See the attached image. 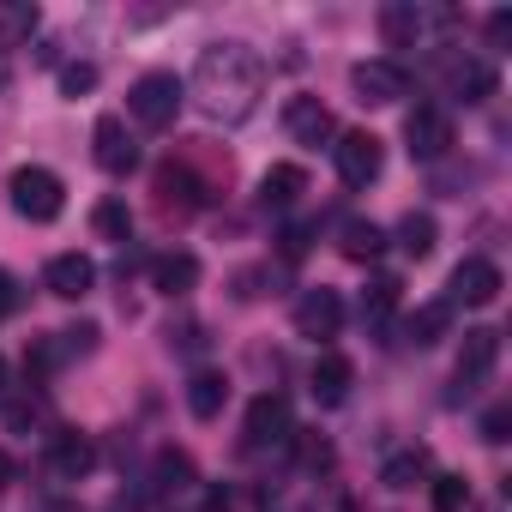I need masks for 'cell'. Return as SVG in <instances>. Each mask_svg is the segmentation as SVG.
<instances>
[{"label":"cell","mask_w":512,"mask_h":512,"mask_svg":"<svg viewBox=\"0 0 512 512\" xmlns=\"http://www.w3.org/2000/svg\"><path fill=\"white\" fill-rule=\"evenodd\" d=\"M193 91H199L205 115L241 121V115H253V103L266 91V61L247 43H211L199 55V67H193Z\"/></svg>","instance_id":"1"},{"label":"cell","mask_w":512,"mask_h":512,"mask_svg":"<svg viewBox=\"0 0 512 512\" xmlns=\"http://www.w3.org/2000/svg\"><path fill=\"white\" fill-rule=\"evenodd\" d=\"M7 193H13V211L31 217V223H55V217L67 211V187H61V175L43 169V163L13 169V175H7Z\"/></svg>","instance_id":"2"},{"label":"cell","mask_w":512,"mask_h":512,"mask_svg":"<svg viewBox=\"0 0 512 512\" xmlns=\"http://www.w3.org/2000/svg\"><path fill=\"white\" fill-rule=\"evenodd\" d=\"M181 97H187V85H181L175 73H145V79L127 91V115H133L139 127H151V133H163V127H175Z\"/></svg>","instance_id":"3"},{"label":"cell","mask_w":512,"mask_h":512,"mask_svg":"<svg viewBox=\"0 0 512 512\" xmlns=\"http://www.w3.org/2000/svg\"><path fill=\"white\" fill-rule=\"evenodd\" d=\"M404 139H410V157H416V163H440V157L452 151V115L434 109V103H422V109H410Z\"/></svg>","instance_id":"4"},{"label":"cell","mask_w":512,"mask_h":512,"mask_svg":"<svg viewBox=\"0 0 512 512\" xmlns=\"http://www.w3.org/2000/svg\"><path fill=\"white\" fill-rule=\"evenodd\" d=\"M350 91H356V103L386 109V103H398V97L410 91V73H404L398 61H362V67L350 73Z\"/></svg>","instance_id":"5"},{"label":"cell","mask_w":512,"mask_h":512,"mask_svg":"<svg viewBox=\"0 0 512 512\" xmlns=\"http://www.w3.org/2000/svg\"><path fill=\"white\" fill-rule=\"evenodd\" d=\"M332 157H338V175H344L350 187L380 181V163H386V151H380V139H374V133H338Z\"/></svg>","instance_id":"6"},{"label":"cell","mask_w":512,"mask_h":512,"mask_svg":"<svg viewBox=\"0 0 512 512\" xmlns=\"http://www.w3.org/2000/svg\"><path fill=\"white\" fill-rule=\"evenodd\" d=\"M290 440V404L278 392L253 398L247 404V452H266V446H284Z\"/></svg>","instance_id":"7"},{"label":"cell","mask_w":512,"mask_h":512,"mask_svg":"<svg viewBox=\"0 0 512 512\" xmlns=\"http://www.w3.org/2000/svg\"><path fill=\"white\" fill-rule=\"evenodd\" d=\"M43 284H49V296L79 302V296L97 290V260H91V253H55L49 272H43Z\"/></svg>","instance_id":"8"},{"label":"cell","mask_w":512,"mask_h":512,"mask_svg":"<svg viewBox=\"0 0 512 512\" xmlns=\"http://www.w3.org/2000/svg\"><path fill=\"white\" fill-rule=\"evenodd\" d=\"M284 133L296 145H326V139H338V121H332V109L320 97H290L284 103Z\"/></svg>","instance_id":"9"},{"label":"cell","mask_w":512,"mask_h":512,"mask_svg":"<svg viewBox=\"0 0 512 512\" xmlns=\"http://www.w3.org/2000/svg\"><path fill=\"white\" fill-rule=\"evenodd\" d=\"M446 290H452L446 308H458V302H464V308H488V302L500 296V266H494V260H464Z\"/></svg>","instance_id":"10"},{"label":"cell","mask_w":512,"mask_h":512,"mask_svg":"<svg viewBox=\"0 0 512 512\" xmlns=\"http://www.w3.org/2000/svg\"><path fill=\"white\" fill-rule=\"evenodd\" d=\"M91 145H97V169H103V175H127V169L139 163V151H133V139H127V121H121V115H97V127H91Z\"/></svg>","instance_id":"11"},{"label":"cell","mask_w":512,"mask_h":512,"mask_svg":"<svg viewBox=\"0 0 512 512\" xmlns=\"http://www.w3.org/2000/svg\"><path fill=\"white\" fill-rule=\"evenodd\" d=\"M338 326H344L338 290H302V302H296V332L320 344V338H338Z\"/></svg>","instance_id":"12"},{"label":"cell","mask_w":512,"mask_h":512,"mask_svg":"<svg viewBox=\"0 0 512 512\" xmlns=\"http://www.w3.org/2000/svg\"><path fill=\"white\" fill-rule=\"evenodd\" d=\"M500 362V332L494 326H476L464 332V350H458V380H488Z\"/></svg>","instance_id":"13"},{"label":"cell","mask_w":512,"mask_h":512,"mask_svg":"<svg viewBox=\"0 0 512 512\" xmlns=\"http://www.w3.org/2000/svg\"><path fill=\"white\" fill-rule=\"evenodd\" d=\"M193 284H199V260H193V253H157V260H151V290L187 296Z\"/></svg>","instance_id":"14"},{"label":"cell","mask_w":512,"mask_h":512,"mask_svg":"<svg viewBox=\"0 0 512 512\" xmlns=\"http://www.w3.org/2000/svg\"><path fill=\"white\" fill-rule=\"evenodd\" d=\"M223 404H229V380H223L217 368H199V374L187 380V410H193L199 422H217Z\"/></svg>","instance_id":"15"},{"label":"cell","mask_w":512,"mask_h":512,"mask_svg":"<svg viewBox=\"0 0 512 512\" xmlns=\"http://www.w3.org/2000/svg\"><path fill=\"white\" fill-rule=\"evenodd\" d=\"M350 380H356V368H350V362H344L338 350H326V356L314 362V398H320L326 410L350 398Z\"/></svg>","instance_id":"16"},{"label":"cell","mask_w":512,"mask_h":512,"mask_svg":"<svg viewBox=\"0 0 512 512\" xmlns=\"http://www.w3.org/2000/svg\"><path fill=\"white\" fill-rule=\"evenodd\" d=\"M55 476L61 482H79V476H91L97 470V446L85 440V434H55Z\"/></svg>","instance_id":"17"},{"label":"cell","mask_w":512,"mask_h":512,"mask_svg":"<svg viewBox=\"0 0 512 512\" xmlns=\"http://www.w3.org/2000/svg\"><path fill=\"white\" fill-rule=\"evenodd\" d=\"M308 193V169L302 163H272L266 175H260V199L266 205H296Z\"/></svg>","instance_id":"18"},{"label":"cell","mask_w":512,"mask_h":512,"mask_svg":"<svg viewBox=\"0 0 512 512\" xmlns=\"http://www.w3.org/2000/svg\"><path fill=\"white\" fill-rule=\"evenodd\" d=\"M380 37H386L392 49H416V37H422L416 0H392V7H380Z\"/></svg>","instance_id":"19"},{"label":"cell","mask_w":512,"mask_h":512,"mask_svg":"<svg viewBox=\"0 0 512 512\" xmlns=\"http://www.w3.org/2000/svg\"><path fill=\"white\" fill-rule=\"evenodd\" d=\"M434 241H440V229H434L428 211H404V217H398V247L410 253V260H428Z\"/></svg>","instance_id":"20"},{"label":"cell","mask_w":512,"mask_h":512,"mask_svg":"<svg viewBox=\"0 0 512 512\" xmlns=\"http://www.w3.org/2000/svg\"><path fill=\"white\" fill-rule=\"evenodd\" d=\"M157 193H163V205H181V211H193L205 199L199 181H193V169H181V163H163L157 169Z\"/></svg>","instance_id":"21"},{"label":"cell","mask_w":512,"mask_h":512,"mask_svg":"<svg viewBox=\"0 0 512 512\" xmlns=\"http://www.w3.org/2000/svg\"><path fill=\"white\" fill-rule=\"evenodd\" d=\"M452 91H458L464 103L494 97V67H488V61H458V67H452Z\"/></svg>","instance_id":"22"},{"label":"cell","mask_w":512,"mask_h":512,"mask_svg":"<svg viewBox=\"0 0 512 512\" xmlns=\"http://www.w3.org/2000/svg\"><path fill=\"white\" fill-rule=\"evenodd\" d=\"M428 476V452L416 446V452H398V458H386V470H380V482L386 488H416Z\"/></svg>","instance_id":"23"},{"label":"cell","mask_w":512,"mask_h":512,"mask_svg":"<svg viewBox=\"0 0 512 512\" xmlns=\"http://www.w3.org/2000/svg\"><path fill=\"white\" fill-rule=\"evenodd\" d=\"M380 247H386V229L380 223H344V253L350 260H380Z\"/></svg>","instance_id":"24"},{"label":"cell","mask_w":512,"mask_h":512,"mask_svg":"<svg viewBox=\"0 0 512 512\" xmlns=\"http://www.w3.org/2000/svg\"><path fill=\"white\" fill-rule=\"evenodd\" d=\"M446 320H452V308H446V302H428V308H416V314L404 320V332H410V344H434V338L446 332Z\"/></svg>","instance_id":"25"},{"label":"cell","mask_w":512,"mask_h":512,"mask_svg":"<svg viewBox=\"0 0 512 512\" xmlns=\"http://www.w3.org/2000/svg\"><path fill=\"white\" fill-rule=\"evenodd\" d=\"M91 223H97L103 241H127V235H133V211H127L121 199H103V205L91 211Z\"/></svg>","instance_id":"26"},{"label":"cell","mask_w":512,"mask_h":512,"mask_svg":"<svg viewBox=\"0 0 512 512\" xmlns=\"http://www.w3.org/2000/svg\"><path fill=\"white\" fill-rule=\"evenodd\" d=\"M392 308H398V284H392V278H380V284L362 296V320H368V326H386V314H392Z\"/></svg>","instance_id":"27"},{"label":"cell","mask_w":512,"mask_h":512,"mask_svg":"<svg viewBox=\"0 0 512 512\" xmlns=\"http://www.w3.org/2000/svg\"><path fill=\"white\" fill-rule=\"evenodd\" d=\"M470 506V482L464 476H434V512H464Z\"/></svg>","instance_id":"28"},{"label":"cell","mask_w":512,"mask_h":512,"mask_svg":"<svg viewBox=\"0 0 512 512\" xmlns=\"http://www.w3.org/2000/svg\"><path fill=\"white\" fill-rule=\"evenodd\" d=\"M55 350H61V362H67V356H91V350H97V326L85 320V326H67V332H55Z\"/></svg>","instance_id":"29"},{"label":"cell","mask_w":512,"mask_h":512,"mask_svg":"<svg viewBox=\"0 0 512 512\" xmlns=\"http://www.w3.org/2000/svg\"><path fill=\"white\" fill-rule=\"evenodd\" d=\"M85 91H97V67H91V61L61 67V97H85Z\"/></svg>","instance_id":"30"},{"label":"cell","mask_w":512,"mask_h":512,"mask_svg":"<svg viewBox=\"0 0 512 512\" xmlns=\"http://www.w3.org/2000/svg\"><path fill=\"white\" fill-rule=\"evenodd\" d=\"M157 476H163V488H187V476H193V464H187L181 452H163V458H157Z\"/></svg>","instance_id":"31"},{"label":"cell","mask_w":512,"mask_h":512,"mask_svg":"<svg viewBox=\"0 0 512 512\" xmlns=\"http://www.w3.org/2000/svg\"><path fill=\"white\" fill-rule=\"evenodd\" d=\"M506 428H512V410H506V404H494V410L482 416V440H488V446H500V440H506Z\"/></svg>","instance_id":"32"},{"label":"cell","mask_w":512,"mask_h":512,"mask_svg":"<svg viewBox=\"0 0 512 512\" xmlns=\"http://www.w3.org/2000/svg\"><path fill=\"white\" fill-rule=\"evenodd\" d=\"M512 37V13H488V49H506Z\"/></svg>","instance_id":"33"},{"label":"cell","mask_w":512,"mask_h":512,"mask_svg":"<svg viewBox=\"0 0 512 512\" xmlns=\"http://www.w3.org/2000/svg\"><path fill=\"white\" fill-rule=\"evenodd\" d=\"M19 308V284H13V272H0V320H7Z\"/></svg>","instance_id":"34"},{"label":"cell","mask_w":512,"mask_h":512,"mask_svg":"<svg viewBox=\"0 0 512 512\" xmlns=\"http://www.w3.org/2000/svg\"><path fill=\"white\" fill-rule=\"evenodd\" d=\"M302 458H308L314 470H326V464H332V446H326V440H308V446H302Z\"/></svg>","instance_id":"35"},{"label":"cell","mask_w":512,"mask_h":512,"mask_svg":"<svg viewBox=\"0 0 512 512\" xmlns=\"http://www.w3.org/2000/svg\"><path fill=\"white\" fill-rule=\"evenodd\" d=\"M7 392H13V386H7V356H0V410H7Z\"/></svg>","instance_id":"36"},{"label":"cell","mask_w":512,"mask_h":512,"mask_svg":"<svg viewBox=\"0 0 512 512\" xmlns=\"http://www.w3.org/2000/svg\"><path fill=\"white\" fill-rule=\"evenodd\" d=\"M7 482H13V458H7V452H0V488H7Z\"/></svg>","instance_id":"37"},{"label":"cell","mask_w":512,"mask_h":512,"mask_svg":"<svg viewBox=\"0 0 512 512\" xmlns=\"http://www.w3.org/2000/svg\"><path fill=\"white\" fill-rule=\"evenodd\" d=\"M0 85H7V67H0Z\"/></svg>","instance_id":"38"}]
</instances>
